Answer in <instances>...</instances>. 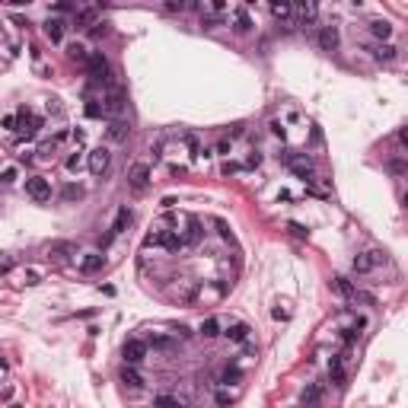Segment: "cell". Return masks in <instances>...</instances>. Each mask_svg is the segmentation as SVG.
I'll return each instance as SVG.
<instances>
[{"mask_svg":"<svg viewBox=\"0 0 408 408\" xmlns=\"http://www.w3.org/2000/svg\"><path fill=\"white\" fill-rule=\"evenodd\" d=\"M224 335H227V338L233 341V345H242V341H249V335H252V329H249L246 322H233L230 329L224 332Z\"/></svg>","mask_w":408,"mask_h":408,"instance_id":"obj_9","label":"cell"},{"mask_svg":"<svg viewBox=\"0 0 408 408\" xmlns=\"http://www.w3.org/2000/svg\"><path fill=\"white\" fill-rule=\"evenodd\" d=\"M166 10H169V13H182V10H188V3H182V0H169V3H166Z\"/></svg>","mask_w":408,"mask_h":408,"instance_id":"obj_35","label":"cell"},{"mask_svg":"<svg viewBox=\"0 0 408 408\" xmlns=\"http://www.w3.org/2000/svg\"><path fill=\"white\" fill-rule=\"evenodd\" d=\"M271 16L274 19H293V7L290 3H271Z\"/></svg>","mask_w":408,"mask_h":408,"instance_id":"obj_25","label":"cell"},{"mask_svg":"<svg viewBox=\"0 0 408 408\" xmlns=\"http://www.w3.org/2000/svg\"><path fill=\"white\" fill-rule=\"evenodd\" d=\"M185 242H198L201 239V224H198V217H188V233H185Z\"/></svg>","mask_w":408,"mask_h":408,"instance_id":"obj_24","label":"cell"},{"mask_svg":"<svg viewBox=\"0 0 408 408\" xmlns=\"http://www.w3.org/2000/svg\"><path fill=\"white\" fill-rule=\"evenodd\" d=\"M144 357H147V345H144L140 338L124 341V363H128V367H137Z\"/></svg>","mask_w":408,"mask_h":408,"instance_id":"obj_5","label":"cell"},{"mask_svg":"<svg viewBox=\"0 0 408 408\" xmlns=\"http://www.w3.org/2000/svg\"><path fill=\"white\" fill-rule=\"evenodd\" d=\"M67 58H70V61L86 64V58H90V54H86V48H83V45H77V42H74V45H67Z\"/></svg>","mask_w":408,"mask_h":408,"instance_id":"obj_26","label":"cell"},{"mask_svg":"<svg viewBox=\"0 0 408 408\" xmlns=\"http://www.w3.org/2000/svg\"><path fill=\"white\" fill-rule=\"evenodd\" d=\"M26 284H39V271H26Z\"/></svg>","mask_w":408,"mask_h":408,"instance_id":"obj_40","label":"cell"},{"mask_svg":"<svg viewBox=\"0 0 408 408\" xmlns=\"http://www.w3.org/2000/svg\"><path fill=\"white\" fill-rule=\"evenodd\" d=\"M258 163H262V153H252V156H249V163H246V166H258Z\"/></svg>","mask_w":408,"mask_h":408,"instance_id":"obj_45","label":"cell"},{"mask_svg":"<svg viewBox=\"0 0 408 408\" xmlns=\"http://www.w3.org/2000/svg\"><path fill=\"white\" fill-rule=\"evenodd\" d=\"M239 377H242V373H239V367H227L224 377H220V383H236Z\"/></svg>","mask_w":408,"mask_h":408,"instance_id":"obj_32","label":"cell"},{"mask_svg":"<svg viewBox=\"0 0 408 408\" xmlns=\"http://www.w3.org/2000/svg\"><path fill=\"white\" fill-rule=\"evenodd\" d=\"M214 402H217V405H220V408H227V405H230V402H233V395L227 393V389H220V393L214 395Z\"/></svg>","mask_w":408,"mask_h":408,"instance_id":"obj_34","label":"cell"},{"mask_svg":"<svg viewBox=\"0 0 408 408\" xmlns=\"http://www.w3.org/2000/svg\"><path fill=\"white\" fill-rule=\"evenodd\" d=\"M319 399H322V386H316V383H309L306 389L300 393V402L306 408H313V405H319Z\"/></svg>","mask_w":408,"mask_h":408,"instance_id":"obj_12","label":"cell"},{"mask_svg":"<svg viewBox=\"0 0 408 408\" xmlns=\"http://www.w3.org/2000/svg\"><path fill=\"white\" fill-rule=\"evenodd\" d=\"M86 74H90L96 83H108L112 67H108V61H106V54H102V51H92L90 58H86Z\"/></svg>","mask_w":408,"mask_h":408,"instance_id":"obj_1","label":"cell"},{"mask_svg":"<svg viewBox=\"0 0 408 408\" xmlns=\"http://www.w3.org/2000/svg\"><path fill=\"white\" fill-rule=\"evenodd\" d=\"M67 169H70V172H77V169H80V153H74V156L67 160Z\"/></svg>","mask_w":408,"mask_h":408,"instance_id":"obj_37","label":"cell"},{"mask_svg":"<svg viewBox=\"0 0 408 408\" xmlns=\"http://www.w3.org/2000/svg\"><path fill=\"white\" fill-rule=\"evenodd\" d=\"M16 176H19V172H16V166H7V169L0 172V185H13Z\"/></svg>","mask_w":408,"mask_h":408,"instance_id":"obj_30","label":"cell"},{"mask_svg":"<svg viewBox=\"0 0 408 408\" xmlns=\"http://www.w3.org/2000/svg\"><path fill=\"white\" fill-rule=\"evenodd\" d=\"M92 19H96V10H77L74 13V26H92Z\"/></svg>","mask_w":408,"mask_h":408,"instance_id":"obj_27","label":"cell"},{"mask_svg":"<svg viewBox=\"0 0 408 408\" xmlns=\"http://www.w3.org/2000/svg\"><path fill=\"white\" fill-rule=\"evenodd\" d=\"M42 29H45V35L54 42V45L64 39V23H61V19H45V26H42Z\"/></svg>","mask_w":408,"mask_h":408,"instance_id":"obj_15","label":"cell"},{"mask_svg":"<svg viewBox=\"0 0 408 408\" xmlns=\"http://www.w3.org/2000/svg\"><path fill=\"white\" fill-rule=\"evenodd\" d=\"M54 10H58V13H70V10L77 13V7H70V3H58V7H54Z\"/></svg>","mask_w":408,"mask_h":408,"instance_id":"obj_43","label":"cell"},{"mask_svg":"<svg viewBox=\"0 0 408 408\" xmlns=\"http://www.w3.org/2000/svg\"><path fill=\"white\" fill-rule=\"evenodd\" d=\"M83 112H86V115H90V118H106V108H102V106H99V102H96V99H86Z\"/></svg>","mask_w":408,"mask_h":408,"instance_id":"obj_28","label":"cell"},{"mask_svg":"<svg viewBox=\"0 0 408 408\" xmlns=\"http://www.w3.org/2000/svg\"><path fill=\"white\" fill-rule=\"evenodd\" d=\"M102 265H106V258H102L99 252H90V255H83L80 271H83V274H96V271H102Z\"/></svg>","mask_w":408,"mask_h":408,"instance_id":"obj_10","label":"cell"},{"mask_svg":"<svg viewBox=\"0 0 408 408\" xmlns=\"http://www.w3.org/2000/svg\"><path fill=\"white\" fill-rule=\"evenodd\" d=\"M128 185H131V192H147V185H150V169H147V163H134L131 172H128Z\"/></svg>","mask_w":408,"mask_h":408,"instance_id":"obj_3","label":"cell"},{"mask_svg":"<svg viewBox=\"0 0 408 408\" xmlns=\"http://www.w3.org/2000/svg\"><path fill=\"white\" fill-rule=\"evenodd\" d=\"M271 134H277V137H284V124H281V121H271Z\"/></svg>","mask_w":408,"mask_h":408,"instance_id":"obj_39","label":"cell"},{"mask_svg":"<svg viewBox=\"0 0 408 408\" xmlns=\"http://www.w3.org/2000/svg\"><path fill=\"white\" fill-rule=\"evenodd\" d=\"M13 408H19V405H13Z\"/></svg>","mask_w":408,"mask_h":408,"instance_id":"obj_46","label":"cell"},{"mask_svg":"<svg viewBox=\"0 0 408 408\" xmlns=\"http://www.w3.org/2000/svg\"><path fill=\"white\" fill-rule=\"evenodd\" d=\"M377 58H379V61H393V58H395V48L393 45H379L377 48Z\"/></svg>","mask_w":408,"mask_h":408,"instance_id":"obj_31","label":"cell"},{"mask_svg":"<svg viewBox=\"0 0 408 408\" xmlns=\"http://www.w3.org/2000/svg\"><path fill=\"white\" fill-rule=\"evenodd\" d=\"M379 262H383V252H379V249H370V252H361L354 258V271L357 274H367V271H373Z\"/></svg>","mask_w":408,"mask_h":408,"instance_id":"obj_4","label":"cell"},{"mask_svg":"<svg viewBox=\"0 0 408 408\" xmlns=\"http://www.w3.org/2000/svg\"><path fill=\"white\" fill-rule=\"evenodd\" d=\"M102 108H106V115H118L124 108V92L121 90H108L106 99H102Z\"/></svg>","mask_w":408,"mask_h":408,"instance_id":"obj_7","label":"cell"},{"mask_svg":"<svg viewBox=\"0 0 408 408\" xmlns=\"http://www.w3.org/2000/svg\"><path fill=\"white\" fill-rule=\"evenodd\" d=\"M3 128H7V131H16V115H7V118H3Z\"/></svg>","mask_w":408,"mask_h":408,"instance_id":"obj_38","label":"cell"},{"mask_svg":"<svg viewBox=\"0 0 408 408\" xmlns=\"http://www.w3.org/2000/svg\"><path fill=\"white\" fill-rule=\"evenodd\" d=\"M332 287H335V293H341V297H348V300H357V290L351 287V281L348 277H332Z\"/></svg>","mask_w":408,"mask_h":408,"instance_id":"obj_13","label":"cell"},{"mask_svg":"<svg viewBox=\"0 0 408 408\" xmlns=\"http://www.w3.org/2000/svg\"><path fill=\"white\" fill-rule=\"evenodd\" d=\"M121 383L131 386V389H140V386H144V377H140L134 367H128V363H124V367H121Z\"/></svg>","mask_w":408,"mask_h":408,"instance_id":"obj_17","label":"cell"},{"mask_svg":"<svg viewBox=\"0 0 408 408\" xmlns=\"http://www.w3.org/2000/svg\"><path fill=\"white\" fill-rule=\"evenodd\" d=\"M287 230H290V233H293V236H300V239H306V236H309V230H306V227H300V224H293V220H290V224H287Z\"/></svg>","mask_w":408,"mask_h":408,"instance_id":"obj_33","label":"cell"},{"mask_svg":"<svg viewBox=\"0 0 408 408\" xmlns=\"http://www.w3.org/2000/svg\"><path fill=\"white\" fill-rule=\"evenodd\" d=\"M48 255L58 258V262H64V258L74 255V242H51V246H48Z\"/></svg>","mask_w":408,"mask_h":408,"instance_id":"obj_16","label":"cell"},{"mask_svg":"<svg viewBox=\"0 0 408 408\" xmlns=\"http://www.w3.org/2000/svg\"><path fill=\"white\" fill-rule=\"evenodd\" d=\"M128 131H131V128H128L121 118H115V121H108V131H106V134H108L112 140H124V137H128Z\"/></svg>","mask_w":408,"mask_h":408,"instance_id":"obj_18","label":"cell"},{"mask_svg":"<svg viewBox=\"0 0 408 408\" xmlns=\"http://www.w3.org/2000/svg\"><path fill=\"white\" fill-rule=\"evenodd\" d=\"M239 169H242V166H239V163H230V160L224 163V176H233V172H239Z\"/></svg>","mask_w":408,"mask_h":408,"instance_id":"obj_36","label":"cell"},{"mask_svg":"<svg viewBox=\"0 0 408 408\" xmlns=\"http://www.w3.org/2000/svg\"><path fill=\"white\" fill-rule=\"evenodd\" d=\"M335 45H338V29L335 26H319V48L335 51Z\"/></svg>","mask_w":408,"mask_h":408,"instance_id":"obj_8","label":"cell"},{"mask_svg":"<svg viewBox=\"0 0 408 408\" xmlns=\"http://www.w3.org/2000/svg\"><path fill=\"white\" fill-rule=\"evenodd\" d=\"M214 150H217V153H230V140H220V144H217Z\"/></svg>","mask_w":408,"mask_h":408,"instance_id":"obj_41","label":"cell"},{"mask_svg":"<svg viewBox=\"0 0 408 408\" xmlns=\"http://www.w3.org/2000/svg\"><path fill=\"white\" fill-rule=\"evenodd\" d=\"M26 195L32 201H48L51 198V185H48L45 176H32V179H26Z\"/></svg>","mask_w":408,"mask_h":408,"instance_id":"obj_2","label":"cell"},{"mask_svg":"<svg viewBox=\"0 0 408 408\" xmlns=\"http://www.w3.org/2000/svg\"><path fill=\"white\" fill-rule=\"evenodd\" d=\"M86 166H90L92 176H102V172L108 169V150H106V147H96V150H90V156H86Z\"/></svg>","mask_w":408,"mask_h":408,"instance_id":"obj_6","label":"cell"},{"mask_svg":"<svg viewBox=\"0 0 408 408\" xmlns=\"http://www.w3.org/2000/svg\"><path fill=\"white\" fill-rule=\"evenodd\" d=\"M10 395H13V386H3V389H0V399L7 402V399H10Z\"/></svg>","mask_w":408,"mask_h":408,"instance_id":"obj_44","label":"cell"},{"mask_svg":"<svg viewBox=\"0 0 408 408\" xmlns=\"http://www.w3.org/2000/svg\"><path fill=\"white\" fill-rule=\"evenodd\" d=\"M153 348H172L169 338H153Z\"/></svg>","mask_w":408,"mask_h":408,"instance_id":"obj_42","label":"cell"},{"mask_svg":"<svg viewBox=\"0 0 408 408\" xmlns=\"http://www.w3.org/2000/svg\"><path fill=\"white\" fill-rule=\"evenodd\" d=\"M201 335H204V338H217V335H220V319L208 316L204 322H201Z\"/></svg>","mask_w":408,"mask_h":408,"instance_id":"obj_20","label":"cell"},{"mask_svg":"<svg viewBox=\"0 0 408 408\" xmlns=\"http://www.w3.org/2000/svg\"><path fill=\"white\" fill-rule=\"evenodd\" d=\"M293 16L300 19V26H306V23L316 19V7H313V3H306V7H293Z\"/></svg>","mask_w":408,"mask_h":408,"instance_id":"obj_21","label":"cell"},{"mask_svg":"<svg viewBox=\"0 0 408 408\" xmlns=\"http://www.w3.org/2000/svg\"><path fill=\"white\" fill-rule=\"evenodd\" d=\"M128 224H131V211H128V208H121V211L115 214V224H112V236L124 233V230H128Z\"/></svg>","mask_w":408,"mask_h":408,"instance_id":"obj_19","label":"cell"},{"mask_svg":"<svg viewBox=\"0 0 408 408\" xmlns=\"http://www.w3.org/2000/svg\"><path fill=\"white\" fill-rule=\"evenodd\" d=\"M153 408H188L185 402H179V399H172V395H156L153 399Z\"/></svg>","mask_w":408,"mask_h":408,"instance_id":"obj_23","label":"cell"},{"mask_svg":"<svg viewBox=\"0 0 408 408\" xmlns=\"http://www.w3.org/2000/svg\"><path fill=\"white\" fill-rule=\"evenodd\" d=\"M61 198L64 201H80V198H83V188H80V185H64Z\"/></svg>","mask_w":408,"mask_h":408,"instance_id":"obj_29","label":"cell"},{"mask_svg":"<svg viewBox=\"0 0 408 408\" xmlns=\"http://www.w3.org/2000/svg\"><path fill=\"white\" fill-rule=\"evenodd\" d=\"M233 23H236V32H249V29H252V16H249V10L236 7V10H233Z\"/></svg>","mask_w":408,"mask_h":408,"instance_id":"obj_14","label":"cell"},{"mask_svg":"<svg viewBox=\"0 0 408 408\" xmlns=\"http://www.w3.org/2000/svg\"><path fill=\"white\" fill-rule=\"evenodd\" d=\"M329 379H332V383H335V386H338V389H345V367H341V357H332V361H329Z\"/></svg>","mask_w":408,"mask_h":408,"instance_id":"obj_11","label":"cell"},{"mask_svg":"<svg viewBox=\"0 0 408 408\" xmlns=\"http://www.w3.org/2000/svg\"><path fill=\"white\" fill-rule=\"evenodd\" d=\"M370 32H373L377 39H389V35H393V26L386 23V19H373V23H370Z\"/></svg>","mask_w":408,"mask_h":408,"instance_id":"obj_22","label":"cell"}]
</instances>
